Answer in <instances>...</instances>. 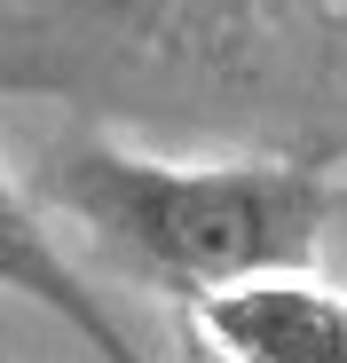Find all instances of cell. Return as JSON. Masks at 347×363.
Segmentation results:
<instances>
[{
	"label": "cell",
	"instance_id": "obj_4",
	"mask_svg": "<svg viewBox=\"0 0 347 363\" xmlns=\"http://www.w3.org/2000/svg\"><path fill=\"white\" fill-rule=\"evenodd\" d=\"M174 347H182V363H229V355H221V347H213L190 316H182V332H174Z\"/></svg>",
	"mask_w": 347,
	"mask_h": 363
},
{
	"label": "cell",
	"instance_id": "obj_6",
	"mask_svg": "<svg viewBox=\"0 0 347 363\" xmlns=\"http://www.w3.org/2000/svg\"><path fill=\"white\" fill-rule=\"evenodd\" d=\"M331 9H339V16H347V0H331Z\"/></svg>",
	"mask_w": 347,
	"mask_h": 363
},
{
	"label": "cell",
	"instance_id": "obj_5",
	"mask_svg": "<svg viewBox=\"0 0 347 363\" xmlns=\"http://www.w3.org/2000/svg\"><path fill=\"white\" fill-rule=\"evenodd\" d=\"M339 221H347V190H339Z\"/></svg>",
	"mask_w": 347,
	"mask_h": 363
},
{
	"label": "cell",
	"instance_id": "obj_3",
	"mask_svg": "<svg viewBox=\"0 0 347 363\" xmlns=\"http://www.w3.org/2000/svg\"><path fill=\"white\" fill-rule=\"evenodd\" d=\"M0 292L32 300L40 316H55L72 340H87L95 363H142L135 340L119 332V316L103 308V292H87V277L64 261V245L40 229V213L16 198V182L0 174Z\"/></svg>",
	"mask_w": 347,
	"mask_h": 363
},
{
	"label": "cell",
	"instance_id": "obj_2",
	"mask_svg": "<svg viewBox=\"0 0 347 363\" xmlns=\"http://www.w3.org/2000/svg\"><path fill=\"white\" fill-rule=\"evenodd\" d=\"M190 324L229 363H347V292L316 277H253L198 300Z\"/></svg>",
	"mask_w": 347,
	"mask_h": 363
},
{
	"label": "cell",
	"instance_id": "obj_1",
	"mask_svg": "<svg viewBox=\"0 0 347 363\" xmlns=\"http://www.w3.org/2000/svg\"><path fill=\"white\" fill-rule=\"evenodd\" d=\"M55 198L190 308L253 277H316L324 229L339 221V190L316 166H158L110 143H87L55 166Z\"/></svg>",
	"mask_w": 347,
	"mask_h": 363
}]
</instances>
